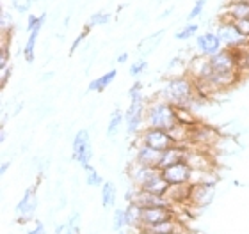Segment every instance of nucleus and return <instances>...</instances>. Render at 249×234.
Instances as JSON below:
<instances>
[{
  "label": "nucleus",
  "instance_id": "f257e3e1",
  "mask_svg": "<svg viewBox=\"0 0 249 234\" xmlns=\"http://www.w3.org/2000/svg\"><path fill=\"white\" fill-rule=\"evenodd\" d=\"M194 96H196V85L187 73L169 77L159 91V98L169 101L173 107H189L191 109Z\"/></svg>",
  "mask_w": 249,
  "mask_h": 234
},
{
  "label": "nucleus",
  "instance_id": "f03ea898",
  "mask_svg": "<svg viewBox=\"0 0 249 234\" xmlns=\"http://www.w3.org/2000/svg\"><path fill=\"white\" fill-rule=\"evenodd\" d=\"M130 105L124 110V126L130 135H139L141 131L146 128V109L148 101L142 96V91H128Z\"/></svg>",
  "mask_w": 249,
  "mask_h": 234
},
{
  "label": "nucleus",
  "instance_id": "7ed1b4c3",
  "mask_svg": "<svg viewBox=\"0 0 249 234\" xmlns=\"http://www.w3.org/2000/svg\"><path fill=\"white\" fill-rule=\"evenodd\" d=\"M175 107L169 101L157 96L153 101H148L146 109V128H160V130H169L175 123Z\"/></svg>",
  "mask_w": 249,
  "mask_h": 234
},
{
  "label": "nucleus",
  "instance_id": "20e7f679",
  "mask_svg": "<svg viewBox=\"0 0 249 234\" xmlns=\"http://www.w3.org/2000/svg\"><path fill=\"white\" fill-rule=\"evenodd\" d=\"M221 139H223V131L217 130L215 126H210L201 121L197 126L191 128V146L189 147H197V149L210 151L213 147H217Z\"/></svg>",
  "mask_w": 249,
  "mask_h": 234
},
{
  "label": "nucleus",
  "instance_id": "39448f33",
  "mask_svg": "<svg viewBox=\"0 0 249 234\" xmlns=\"http://www.w3.org/2000/svg\"><path fill=\"white\" fill-rule=\"evenodd\" d=\"M177 218V209L175 208H141V218H139V231H146L150 227H155L159 224L169 222Z\"/></svg>",
  "mask_w": 249,
  "mask_h": 234
},
{
  "label": "nucleus",
  "instance_id": "423d86ee",
  "mask_svg": "<svg viewBox=\"0 0 249 234\" xmlns=\"http://www.w3.org/2000/svg\"><path fill=\"white\" fill-rule=\"evenodd\" d=\"M71 156L80 167H86L93 160V146H91V137L88 130H78L73 137L71 144Z\"/></svg>",
  "mask_w": 249,
  "mask_h": 234
},
{
  "label": "nucleus",
  "instance_id": "0eeeda50",
  "mask_svg": "<svg viewBox=\"0 0 249 234\" xmlns=\"http://www.w3.org/2000/svg\"><path fill=\"white\" fill-rule=\"evenodd\" d=\"M139 144H146V146L153 147L157 151H166L167 147H171L175 142H173V139L169 137L167 130H160V128H144V130L137 135V144H135V146H139Z\"/></svg>",
  "mask_w": 249,
  "mask_h": 234
},
{
  "label": "nucleus",
  "instance_id": "6e6552de",
  "mask_svg": "<svg viewBox=\"0 0 249 234\" xmlns=\"http://www.w3.org/2000/svg\"><path fill=\"white\" fill-rule=\"evenodd\" d=\"M242 78H244V73L240 69H226V71H212L205 82L210 83L215 93H223V91L237 87L242 82Z\"/></svg>",
  "mask_w": 249,
  "mask_h": 234
},
{
  "label": "nucleus",
  "instance_id": "1a4fd4ad",
  "mask_svg": "<svg viewBox=\"0 0 249 234\" xmlns=\"http://www.w3.org/2000/svg\"><path fill=\"white\" fill-rule=\"evenodd\" d=\"M37 190L36 187H29L23 193V197L18 201L15 208V215H16V220L20 222V224H27L29 220L34 218V215H36V209H37Z\"/></svg>",
  "mask_w": 249,
  "mask_h": 234
},
{
  "label": "nucleus",
  "instance_id": "9d476101",
  "mask_svg": "<svg viewBox=\"0 0 249 234\" xmlns=\"http://www.w3.org/2000/svg\"><path fill=\"white\" fill-rule=\"evenodd\" d=\"M217 36L221 37L224 48H248L249 47V39L240 34L231 21H219L217 29Z\"/></svg>",
  "mask_w": 249,
  "mask_h": 234
},
{
  "label": "nucleus",
  "instance_id": "9b49d317",
  "mask_svg": "<svg viewBox=\"0 0 249 234\" xmlns=\"http://www.w3.org/2000/svg\"><path fill=\"white\" fill-rule=\"evenodd\" d=\"M183 161L192 171H215V158L210 156V151H205V149L187 147Z\"/></svg>",
  "mask_w": 249,
  "mask_h": 234
},
{
  "label": "nucleus",
  "instance_id": "f8f14e48",
  "mask_svg": "<svg viewBox=\"0 0 249 234\" xmlns=\"http://www.w3.org/2000/svg\"><path fill=\"white\" fill-rule=\"evenodd\" d=\"M128 203L135 204L139 208H175L167 197H160V195H155V193L137 187H135L134 193H132V199H130Z\"/></svg>",
  "mask_w": 249,
  "mask_h": 234
},
{
  "label": "nucleus",
  "instance_id": "ddd939ff",
  "mask_svg": "<svg viewBox=\"0 0 249 234\" xmlns=\"http://www.w3.org/2000/svg\"><path fill=\"white\" fill-rule=\"evenodd\" d=\"M215 187L217 185H207V183H197L191 185V199L189 206L192 208H207L215 199Z\"/></svg>",
  "mask_w": 249,
  "mask_h": 234
},
{
  "label": "nucleus",
  "instance_id": "4468645a",
  "mask_svg": "<svg viewBox=\"0 0 249 234\" xmlns=\"http://www.w3.org/2000/svg\"><path fill=\"white\" fill-rule=\"evenodd\" d=\"M224 48L221 37L217 36V32H203L196 37V52L197 55H205V57H212L217 52H221Z\"/></svg>",
  "mask_w": 249,
  "mask_h": 234
},
{
  "label": "nucleus",
  "instance_id": "2eb2a0df",
  "mask_svg": "<svg viewBox=\"0 0 249 234\" xmlns=\"http://www.w3.org/2000/svg\"><path fill=\"white\" fill-rule=\"evenodd\" d=\"M162 176L166 177V181L169 183L171 187H177V185H191L192 169L187 165L185 161H180V163H175V165L164 169V171H162Z\"/></svg>",
  "mask_w": 249,
  "mask_h": 234
},
{
  "label": "nucleus",
  "instance_id": "dca6fc26",
  "mask_svg": "<svg viewBox=\"0 0 249 234\" xmlns=\"http://www.w3.org/2000/svg\"><path fill=\"white\" fill-rule=\"evenodd\" d=\"M159 171H160L159 167H150V165H142V163H137V161H132V163L128 165L126 176H128L130 183H134L137 188H142L146 183L150 181L151 177L155 176Z\"/></svg>",
  "mask_w": 249,
  "mask_h": 234
},
{
  "label": "nucleus",
  "instance_id": "f3484780",
  "mask_svg": "<svg viewBox=\"0 0 249 234\" xmlns=\"http://www.w3.org/2000/svg\"><path fill=\"white\" fill-rule=\"evenodd\" d=\"M249 18V2L248 0H230L226 4L224 15L219 16V21H235Z\"/></svg>",
  "mask_w": 249,
  "mask_h": 234
},
{
  "label": "nucleus",
  "instance_id": "a211bd4d",
  "mask_svg": "<svg viewBox=\"0 0 249 234\" xmlns=\"http://www.w3.org/2000/svg\"><path fill=\"white\" fill-rule=\"evenodd\" d=\"M187 146H178V144H173L171 147H167L166 151H162L160 161H159V169L164 171L167 167L175 165V163H180L185 158Z\"/></svg>",
  "mask_w": 249,
  "mask_h": 234
},
{
  "label": "nucleus",
  "instance_id": "6ab92c4d",
  "mask_svg": "<svg viewBox=\"0 0 249 234\" xmlns=\"http://www.w3.org/2000/svg\"><path fill=\"white\" fill-rule=\"evenodd\" d=\"M162 151H157L153 147L146 146V144H139L137 149H135L134 161L137 163H142V165H150V167H159V161H160Z\"/></svg>",
  "mask_w": 249,
  "mask_h": 234
},
{
  "label": "nucleus",
  "instance_id": "aec40b11",
  "mask_svg": "<svg viewBox=\"0 0 249 234\" xmlns=\"http://www.w3.org/2000/svg\"><path fill=\"white\" fill-rule=\"evenodd\" d=\"M164 34H166V31L164 29H160V31L153 32V34H150V36L142 37L139 41V45H137V53H139L141 57H148L150 53H153L157 50V47L162 43V39H164Z\"/></svg>",
  "mask_w": 249,
  "mask_h": 234
},
{
  "label": "nucleus",
  "instance_id": "412c9836",
  "mask_svg": "<svg viewBox=\"0 0 249 234\" xmlns=\"http://www.w3.org/2000/svg\"><path fill=\"white\" fill-rule=\"evenodd\" d=\"M166 197L171 201V204L175 208H177V206H189L191 185H177V187H171Z\"/></svg>",
  "mask_w": 249,
  "mask_h": 234
},
{
  "label": "nucleus",
  "instance_id": "4be33fe9",
  "mask_svg": "<svg viewBox=\"0 0 249 234\" xmlns=\"http://www.w3.org/2000/svg\"><path fill=\"white\" fill-rule=\"evenodd\" d=\"M169 188H171V185L166 181V177L162 176V171H159L155 174V176L151 177L150 181L146 183L144 187H142V190H148V192L155 193V195H160V197H166L167 192H169Z\"/></svg>",
  "mask_w": 249,
  "mask_h": 234
},
{
  "label": "nucleus",
  "instance_id": "5701e85b",
  "mask_svg": "<svg viewBox=\"0 0 249 234\" xmlns=\"http://www.w3.org/2000/svg\"><path fill=\"white\" fill-rule=\"evenodd\" d=\"M116 78H118V71H116V69H110L107 73L100 75V77H96L94 80H91L88 91L89 93H104L105 89L110 87V83L114 82Z\"/></svg>",
  "mask_w": 249,
  "mask_h": 234
},
{
  "label": "nucleus",
  "instance_id": "b1692460",
  "mask_svg": "<svg viewBox=\"0 0 249 234\" xmlns=\"http://www.w3.org/2000/svg\"><path fill=\"white\" fill-rule=\"evenodd\" d=\"M167 133L173 139V142L178 144V146H191V128H187V126L180 125V123H175L167 130Z\"/></svg>",
  "mask_w": 249,
  "mask_h": 234
},
{
  "label": "nucleus",
  "instance_id": "393cba45",
  "mask_svg": "<svg viewBox=\"0 0 249 234\" xmlns=\"http://www.w3.org/2000/svg\"><path fill=\"white\" fill-rule=\"evenodd\" d=\"M175 117H177V123L187 126V128H194L201 123V119L196 115V112L189 107H175Z\"/></svg>",
  "mask_w": 249,
  "mask_h": 234
},
{
  "label": "nucleus",
  "instance_id": "a878e982",
  "mask_svg": "<svg viewBox=\"0 0 249 234\" xmlns=\"http://www.w3.org/2000/svg\"><path fill=\"white\" fill-rule=\"evenodd\" d=\"M100 188H102V206L105 209L114 208L116 203H118V188H116V183L105 181Z\"/></svg>",
  "mask_w": 249,
  "mask_h": 234
},
{
  "label": "nucleus",
  "instance_id": "bb28decb",
  "mask_svg": "<svg viewBox=\"0 0 249 234\" xmlns=\"http://www.w3.org/2000/svg\"><path fill=\"white\" fill-rule=\"evenodd\" d=\"M37 37H39V31H32L29 32V37H27L25 45H23V59H25L27 64H32L34 59H36V45H37Z\"/></svg>",
  "mask_w": 249,
  "mask_h": 234
},
{
  "label": "nucleus",
  "instance_id": "cd10ccee",
  "mask_svg": "<svg viewBox=\"0 0 249 234\" xmlns=\"http://www.w3.org/2000/svg\"><path fill=\"white\" fill-rule=\"evenodd\" d=\"M124 123V114L121 112L120 109H116L112 114H110L109 117V125H107V137H116L118 133H120L121 126H123Z\"/></svg>",
  "mask_w": 249,
  "mask_h": 234
},
{
  "label": "nucleus",
  "instance_id": "c85d7f7f",
  "mask_svg": "<svg viewBox=\"0 0 249 234\" xmlns=\"http://www.w3.org/2000/svg\"><path fill=\"white\" fill-rule=\"evenodd\" d=\"M82 169H84V179H86V185H88V187L96 188V187H102V185L105 183L104 179H102V176H100V172L96 171L91 163L82 167Z\"/></svg>",
  "mask_w": 249,
  "mask_h": 234
},
{
  "label": "nucleus",
  "instance_id": "c756f323",
  "mask_svg": "<svg viewBox=\"0 0 249 234\" xmlns=\"http://www.w3.org/2000/svg\"><path fill=\"white\" fill-rule=\"evenodd\" d=\"M197 31H199V25L194 23V21H189L187 25H183L182 29H178L175 32V39H178V41H189L192 37H196Z\"/></svg>",
  "mask_w": 249,
  "mask_h": 234
},
{
  "label": "nucleus",
  "instance_id": "7c9ffc66",
  "mask_svg": "<svg viewBox=\"0 0 249 234\" xmlns=\"http://www.w3.org/2000/svg\"><path fill=\"white\" fill-rule=\"evenodd\" d=\"M47 21V15H29L27 16V23H25V32H32V31H41L43 25Z\"/></svg>",
  "mask_w": 249,
  "mask_h": 234
},
{
  "label": "nucleus",
  "instance_id": "2f4dec72",
  "mask_svg": "<svg viewBox=\"0 0 249 234\" xmlns=\"http://www.w3.org/2000/svg\"><path fill=\"white\" fill-rule=\"evenodd\" d=\"M110 18H112V15L107 13V11H96V13H93V15L89 16L88 25L91 27V29H93V27H100V25H107L110 21Z\"/></svg>",
  "mask_w": 249,
  "mask_h": 234
},
{
  "label": "nucleus",
  "instance_id": "473e14b6",
  "mask_svg": "<svg viewBox=\"0 0 249 234\" xmlns=\"http://www.w3.org/2000/svg\"><path fill=\"white\" fill-rule=\"evenodd\" d=\"M123 229H126V213H124V208H118L112 215V231L120 233Z\"/></svg>",
  "mask_w": 249,
  "mask_h": 234
},
{
  "label": "nucleus",
  "instance_id": "72a5a7b5",
  "mask_svg": "<svg viewBox=\"0 0 249 234\" xmlns=\"http://www.w3.org/2000/svg\"><path fill=\"white\" fill-rule=\"evenodd\" d=\"M64 234H80V215L73 213L64 224Z\"/></svg>",
  "mask_w": 249,
  "mask_h": 234
},
{
  "label": "nucleus",
  "instance_id": "f704fd0d",
  "mask_svg": "<svg viewBox=\"0 0 249 234\" xmlns=\"http://www.w3.org/2000/svg\"><path fill=\"white\" fill-rule=\"evenodd\" d=\"M146 69H148V61H146L144 57H141V59H137L135 62L130 64L128 73H130V77L137 78V77H141V75L144 73Z\"/></svg>",
  "mask_w": 249,
  "mask_h": 234
},
{
  "label": "nucleus",
  "instance_id": "c9c22d12",
  "mask_svg": "<svg viewBox=\"0 0 249 234\" xmlns=\"http://www.w3.org/2000/svg\"><path fill=\"white\" fill-rule=\"evenodd\" d=\"M0 32H13V16L5 9L0 13Z\"/></svg>",
  "mask_w": 249,
  "mask_h": 234
},
{
  "label": "nucleus",
  "instance_id": "e433bc0d",
  "mask_svg": "<svg viewBox=\"0 0 249 234\" xmlns=\"http://www.w3.org/2000/svg\"><path fill=\"white\" fill-rule=\"evenodd\" d=\"M32 4H34V0H11V7L15 11H18V13H21V15L29 13Z\"/></svg>",
  "mask_w": 249,
  "mask_h": 234
},
{
  "label": "nucleus",
  "instance_id": "4c0bfd02",
  "mask_svg": "<svg viewBox=\"0 0 249 234\" xmlns=\"http://www.w3.org/2000/svg\"><path fill=\"white\" fill-rule=\"evenodd\" d=\"M205 5H207V0H196V4L192 5L191 13H189V16H187V20L194 21L196 18H199V16L203 15V11H205Z\"/></svg>",
  "mask_w": 249,
  "mask_h": 234
},
{
  "label": "nucleus",
  "instance_id": "58836bf2",
  "mask_svg": "<svg viewBox=\"0 0 249 234\" xmlns=\"http://www.w3.org/2000/svg\"><path fill=\"white\" fill-rule=\"evenodd\" d=\"M89 31H91V27L86 25V29H84V31L80 32V34H78L77 37H75V41L71 43V48H70V53H71V55H73V53H75V52H77L78 48L82 47V43L86 41V37L89 36Z\"/></svg>",
  "mask_w": 249,
  "mask_h": 234
},
{
  "label": "nucleus",
  "instance_id": "ea45409f",
  "mask_svg": "<svg viewBox=\"0 0 249 234\" xmlns=\"http://www.w3.org/2000/svg\"><path fill=\"white\" fill-rule=\"evenodd\" d=\"M231 23H233L235 29H237L242 36L249 39V18H246V20H235V21H231Z\"/></svg>",
  "mask_w": 249,
  "mask_h": 234
},
{
  "label": "nucleus",
  "instance_id": "a19ab883",
  "mask_svg": "<svg viewBox=\"0 0 249 234\" xmlns=\"http://www.w3.org/2000/svg\"><path fill=\"white\" fill-rule=\"evenodd\" d=\"M11 73H13V66H11V64L0 69V85H2V89L7 87V83H9V78H11Z\"/></svg>",
  "mask_w": 249,
  "mask_h": 234
},
{
  "label": "nucleus",
  "instance_id": "79ce46f5",
  "mask_svg": "<svg viewBox=\"0 0 249 234\" xmlns=\"http://www.w3.org/2000/svg\"><path fill=\"white\" fill-rule=\"evenodd\" d=\"M240 71L244 75H249V47L242 50V57H240Z\"/></svg>",
  "mask_w": 249,
  "mask_h": 234
},
{
  "label": "nucleus",
  "instance_id": "37998d69",
  "mask_svg": "<svg viewBox=\"0 0 249 234\" xmlns=\"http://www.w3.org/2000/svg\"><path fill=\"white\" fill-rule=\"evenodd\" d=\"M25 234H47L45 224H43V222H36V227H34V229H29Z\"/></svg>",
  "mask_w": 249,
  "mask_h": 234
},
{
  "label": "nucleus",
  "instance_id": "c03bdc74",
  "mask_svg": "<svg viewBox=\"0 0 249 234\" xmlns=\"http://www.w3.org/2000/svg\"><path fill=\"white\" fill-rule=\"evenodd\" d=\"M180 64H183V61L180 57H175L171 61V62L167 64V69H173V68H177V66H180Z\"/></svg>",
  "mask_w": 249,
  "mask_h": 234
},
{
  "label": "nucleus",
  "instance_id": "a18cd8bd",
  "mask_svg": "<svg viewBox=\"0 0 249 234\" xmlns=\"http://www.w3.org/2000/svg\"><path fill=\"white\" fill-rule=\"evenodd\" d=\"M9 167H11V161L9 160H4V161H2V167H0V172H2V176H5V174H7Z\"/></svg>",
  "mask_w": 249,
  "mask_h": 234
},
{
  "label": "nucleus",
  "instance_id": "49530a36",
  "mask_svg": "<svg viewBox=\"0 0 249 234\" xmlns=\"http://www.w3.org/2000/svg\"><path fill=\"white\" fill-rule=\"evenodd\" d=\"M126 61H128V53H126V52L120 53V55L116 57V62H118V64H124Z\"/></svg>",
  "mask_w": 249,
  "mask_h": 234
},
{
  "label": "nucleus",
  "instance_id": "de8ad7c7",
  "mask_svg": "<svg viewBox=\"0 0 249 234\" xmlns=\"http://www.w3.org/2000/svg\"><path fill=\"white\" fill-rule=\"evenodd\" d=\"M5 140H7V131H5V128L2 126V131H0V142L5 144Z\"/></svg>",
  "mask_w": 249,
  "mask_h": 234
},
{
  "label": "nucleus",
  "instance_id": "09e8293b",
  "mask_svg": "<svg viewBox=\"0 0 249 234\" xmlns=\"http://www.w3.org/2000/svg\"><path fill=\"white\" fill-rule=\"evenodd\" d=\"M144 15H146L144 11H137V18H141V20H142V21L146 20V18H144Z\"/></svg>",
  "mask_w": 249,
  "mask_h": 234
},
{
  "label": "nucleus",
  "instance_id": "8fccbe9b",
  "mask_svg": "<svg viewBox=\"0 0 249 234\" xmlns=\"http://www.w3.org/2000/svg\"><path fill=\"white\" fill-rule=\"evenodd\" d=\"M53 77V73H48V75H45V77H41V82H47V80H50V78Z\"/></svg>",
  "mask_w": 249,
  "mask_h": 234
},
{
  "label": "nucleus",
  "instance_id": "3c124183",
  "mask_svg": "<svg viewBox=\"0 0 249 234\" xmlns=\"http://www.w3.org/2000/svg\"><path fill=\"white\" fill-rule=\"evenodd\" d=\"M173 13V9H167L166 13H162V16H160V20H164V18H166V16H169Z\"/></svg>",
  "mask_w": 249,
  "mask_h": 234
},
{
  "label": "nucleus",
  "instance_id": "603ef678",
  "mask_svg": "<svg viewBox=\"0 0 249 234\" xmlns=\"http://www.w3.org/2000/svg\"><path fill=\"white\" fill-rule=\"evenodd\" d=\"M135 231H132V229H123V231H120L118 234H134Z\"/></svg>",
  "mask_w": 249,
  "mask_h": 234
},
{
  "label": "nucleus",
  "instance_id": "864d4df0",
  "mask_svg": "<svg viewBox=\"0 0 249 234\" xmlns=\"http://www.w3.org/2000/svg\"><path fill=\"white\" fill-rule=\"evenodd\" d=\"M248 2H249V0H248Z\"/></svg>",
  "mask_w": 249,
  "mask_h": 234
}]
</instances>
